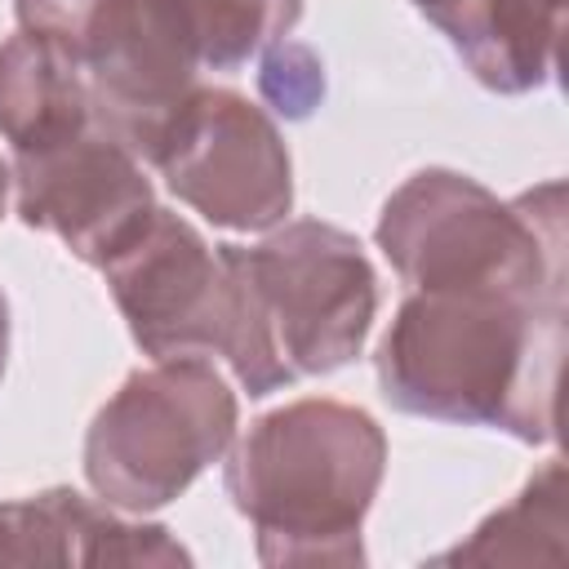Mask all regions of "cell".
<instances>
[{
    "instance_id": "16",
    "label": "cell",
    "mask_w": 569,
    "mask_h": 569,
    "mask_svg": "<svg viewBox=\"0 0 569 569\" xmlns=\"http://www.w3.org/2000/svg\"><path fill=\"white\" fill-rule=\"evenodd\" d=\"M4 356H9V307H4V293H0V373H4Z\"/></svg>"
},
{
    "instance_id": "11",
    "label": "cell",
    "mask_w": 569,
    "mask_h": 569,
    "mask_svg": "<svg viewBox=\"0 0 569 569\" xmlns=\"http://www.w3.org/2000/svg\"><path fill=\"white\" fill-rule=\"evenodd\" d=\"M84 129H93V102L80 62L49 36H9L0 44V133L13 156L53 147Z\"/></svg>"
},
{
    "instance_id": "9",
    "label": "cell",
    "mask_w": 569,
    "mask_h": 569,
    "mask_svg": "<svg viewBox=\"0 0 569 569\" xmlns=\"http://www.w3.org/2000/svg\"><path fill=\"white\" fill-rule=\"evenodd\" d=\"M13 187L18 218L58 236L80 262L98 271L156 209L142 160L98 124L53 147L13 156Z\"/></svg>"
},
{
    "instance_id": "17",
    "label": "cell",
    "mask_w": 569,
    "mask_h": 569,
    "mask_svg": "<svg viewBox=\"0 0 569 569\" xmlns=\"http://www.w3.org/2000/svg\"><path fill=\"white\" fill-rule=\"evenodd\" d=\"M9 169H4V160H0V218H4V204H9Z\"/></svg>"
},
{
    "instance_id": "4",
    "label": "cell",
    "mask_w": 569,
    "mask_h": 569,
    "mask_svg": "<svg viewBox=\"0 0 569 569\" xmlns=\"http://www.w3.org/2000/svg\"><path fill=\"white\" fill-rule=\"evenodd\" d=\"M133 342L151 356H222L249 396L289 387L267 356L231 244H209L187 218L151 209L138 236L102 267Z\"/></svg>"
},
{
    "instance_id": "12",
    "label": "cell",
    "mask_w": 569,
    "mask_h": 569,
    "mask_svg": "<svg viewBox=\"0 0 569 569\" xmlns=\"http://www.w3.org/2000/svg\"><path fill=\"white\" fill-rule=\"evenodd\" d=\"M565 551V462L551 458L525 493L493 511L471 542L445 551V565H507V560H560Z\"/></svg>"
},
{
    "instance_id": "15",
    "label": "cell",
    "mask_w": 569,
    "mask_h": 569,
    "mask_svg": "<svg viewBox=\"0 0 569 569\" xmlns=\"http://www.w3.org/2000/svg\"><path fill=\"white\" fill-rule=\"evenodd\" d=\"M262 93L276 102V111H284L289 120L311 116V107L325 98V71L320 58L302 44H280L271 49L267 67H262Z\"/></svg>"
},
{
    "instance_id": "13",
    "label": "cell",
    "mask_w": 569,
    "mask_h": 569,
    "mask_svg": "<svg viewBox=\"0 0 569 569\" xmlns=\"http://www.w3.org/2000/svg\"><path fill=\"white\" fill-rule=\"evenodd\" d=\"M196 31L200 67L236 71L262 49L280 44L302 18V0H182Z\"/></svg>"
},
{
    "instance_id": "8",
    "label": "cell",
    "mask_w": 569,
    "mask_h": 569,
    "mask_svg": "<svg viewBox=\"0 0 569 569\" xmlns=\"http://www.w3.org/2000/svg\"><path fill=\"white\" fill-rule=\"evenodd\" d=\"M151 164L182 204L227 231H271L293 209V164L280 129L236 89H196Z\"/></svg>"
},
{
    "instance_id": "2",
    "label": "cell",
    "mask_w": 569,
    "mask_h": 569,
    "mask_svg": "<svg viewBox=\"0 0 569 569\" xmlns=\"http://www.w3.org/2000/svg\"><path fill=\"white\" fill-rule=\"evenodd\" d=\"M387 471L382 427L342 400L262 413L227 458V493L262 565H360V525Z\"/></svg>"
},
{
    "instance_id": "7",
    "label": "cell",
    "mask_w": 569,
    "mask_h": 569,
    "mask_svg": "<svg viewBox=\"0 0 569 569\" xmlns=\"http://www.w3.org/2000/svg\"><path fill=\"white\" fill-rule=\"evenodd\" d=\"M58 40L89 84L93 124L151 160L178 107L200 89V49L182 0H89Z\"/></svg>"
},
{
    "instance_id": "1",
    "label": "cell",
    "mask_w": 569,
    "mask_h": 569,
    "mask_svg": "<svg viewBox=\"0 0 569 569\" xmlns=\"http://www.w3.org/2000/svg\"><path fill=\"white\" fill-rule=\"evenodd\" d=\"M565 302L413 289L378 342V387L413 418L556 440Z\"/></svg>"
},
{
    "instance_id": "3",
    "label": "cell",
    "mask_w": 569,
    "mask_h": 569,
    "mask_svg": "<svg viewBox=\"0 0 569 569\" xmlns=\"http://www.w3.org/2000/svg\"><path fill=\"white\" fill-rule=\"evenodd\" d=\"M378 249L409 289L565 302V187L498 200L467 173L422 169L387 196Z\"/></svg>"
},
{
    "instance_id": "14",
    "label": "cell",
    "mask_w": 569,
    "mask_h": 569,
    "mask_svg": "<svg viewBox=\"0 0 569 569\" xmlns=\"http://www.w3.org/2000/svg\"><path fill=\"white\" fill-rule=\"evenodd\" d=\"M542 4H551V0H413V9H422L462 58Z\"/></svg>"
},
{
    "instance_id": "6",
    "label": "cell",
    "mask_w": 569,
    "mask_h": 569,
    "mask_svg": "<svg viewBox=\"0 0 569 569\" xmlns=\"http://www.w3.org/2000/svg\"><path fill=\"white\" fill-rule=\"evenodd\" d=\"M253 329L267 356L293 378L351 365L378 311V276L356 236L298 218L262 244H231Z\"/></svg>"
},
{
    "instance_id": "5",
    "label": "cell",
    "mask_w": 569,
    "mask_h": 569,
    "mask_svg": "<svg viewBox=\"0 0 569 569\" xmlns=\"http://www.w3.org/2000/svg\"><path fill=\"white\" fill-rule=\"evenodd\" d=\"M236 440V396L209 356H164L124 378L84 436V476L107 507L173 502Z\"/></svg>"
},
{
    "instance_id": "10",
    "label": "cell",
    "mask_w": 569,
    "mask_h": 569,
    "mask_svg": "<svg viewBox=\"0 0 569 569\" xmlns=\"http://www.w3.org/2000/svg\"><path fill=\"white\" fill-rule=\"evenodd\" d=\"M160 525H129L76 489L0 502V565H187Z\"/></svg>"
}]
</instances>
